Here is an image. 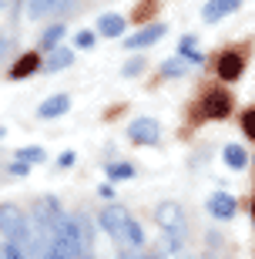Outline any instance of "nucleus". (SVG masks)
<instances>
[{
  "mask_svg": "<svg viewBox=\"0 0 255 259\" xmlns=\"http://www.w3.org/2000/svg\"><path fill=\"white\" fill-rule=\"evenodd\" d=\"M155 7H158V0H141V7L134 10L131 17H134V20H144V17H148V14L155 10Z\"/></svg>",
  "mask_w": 255,
  "mask_h": 259,
  "instance_id": "nucleus-24",
  "label": "nucleus"
},
{
  "mask_svg": "<svg viewBox=\"0 0 255 259\" xmlns=\"http://www.w3.org/2000/svg\"><path fill=\"white\" fill-rule=\"evenodd\" d=\"M67 108H71V98H67V95H54V98H47V101H40L37 115L40 118H61Z\"/></svg>",
  "mask_w": 255,
  "mask_h": 259,
  "instance_id": "nucleus-10",
  "label": "nucleus"
},
{
  "mask_svg": "<svg viewBox=\"0 0 255 259\" xmlns=\"http://www.w3.org/2000/svg\"><path fill=\"white\" fill-rule=\"evenodd\" d=\"M225 165L228 168H232V172H242V168H245L248 165V155H245V148H242V145H225Z\"/></svg>",
  "mask_w": 255,
  "mask_h": 259,
  "instance_id": "nucleus-15",
  "label": "nucleus"
},
{
  "mask_svg": "<svg viewBox=\"0 0 255 259\" xmlns=\"http://www.w3.org/2000/svg\"><path fill=\"white\" fill-rule=\"evenodd\" d=\"M252 222H255V199H252Z\"/></svg>",
  "mask_w": 255,
  "mask_h": 259,
  "instance_id": "nucleus-30",
  "label": "nucleus"
},
{
  "mask_svg": "<svg viewBox=\"0 0 255 259\" xmlns=\"http://www.w3.org/2000/svg\"><path fill=\"white\" fill-rule=\"evenodd\" d=\"M17 158H20V162H44L47 152H44V148H20Z\"/></svg>",
  "mask_w": 255,
  "mask_h": 259,
  "instance_id": "nucleus-22",
  "label": "nucleus"
},
{
  "mask_svg": "<svg viewBox=\"0 0 255 259\" xmlns=\"http://www.w3.org/2000/svg\"><path fill=\"white\" fill-rule=\"evenodd\" d=\"M141 71H144V61H141V58H134L131 64H124V67H121V74H124V77H134V74H141Z\"/></svg>",
  "mask_w": 255,
  "mask_h": 259,
  "instance_id": "nucleus-25",
  "label": "nucleus"
},
{
  "mask_svg": "<svg viewBox=\"0 0 255 259\" xmlns=\"http://www.w3.org/2000/svg\"><path fill=\"white\" fill-rule=\"evenodd\" d=\"M7 172H10V175H27V172H30V165H27V162H20V158H17V162L10 165Z\"/></svg>",
  "mask_w": 255,
  "mask_h": 259,
  "instance_id": "nucleus-26",
  "label": "nucleus"
},
{
  "mask_svg": "<svg viewBox=\"0 0 255 259\" xmlns=\"http://www.w3.org/2000/svg\"><path fill=\"white\" fill-rule=\"evenodd\" d=\"M77 226H81V259H94V229L87 215H77Z\"/></svg>",
  "mask_w": 255,
  "mask_h": 259,
  "instance_id": "nucleus-13",
  "label": "nucleus"
},
{
  "mask_svg": "<svg viewBox=\"0 0 255 259\" xmlns=\"http://www.w3.org/2000/svg\"><path fill=\"white\" fill-rule=\"evenodd\" d=\"M40 67V54H20V61L10 67V81H20V77H30Z\"/></svg>",
  "mask_w": 255,
  "mask_h": 259,
  "instance_id": "nucleus-11",
  "label": "nucleus"
},
{
  "mask_svg": "<svg viewBox=\"0 0 255 259\" xmlns=\"http://www.w3.org/2000/svg\"><path fill=\"white\" fill-rule=\"evenodd\" d=\"M4 259H30V252L20 246V242H10L4 239Z\"/></svg>",
  "mask_w": 255,
  "mask_h": 259,
  "instance_id": "nucleus-19",
  "label": "nucleus"
},
{
  "mask_svg": "<svg viewBox=\"0 0 255 259\" xmlns=\"http://www.w3.org/2000/svg\"><path fill=\"white\" fill-rule=\"evenodd\" d=\"M235 209H238V202L232 199L228 192H215L212 199H208V212H212V219L228 222V219H235Z\"/></svg>",
  "mask_w": 255,
  "mask_h": 259,
  "instance_id": "nucleus-7",
  "label": "nucleus"
},
{
  "mask_svg": "<svg viewBox=\"0 0 255 259\" xmlns=\"http://www.w3.org/2000/svg\"><path fill=\"white\" fill-rule=\"evenodd\" d=\"M238 7H242V0H208L205 7H201V20H205V24H215V20L235 14Z\"/></svg>",
  "mask_w": 255,
  "mask_h": 259,
  "instance_id": "nucleus-8",
  "label": "nucleus"
},
{
  "mask_svg": "<svg viewBox=\"0 0 255 259\" xmlns=\"http://www.w3.org/2000/svg\"><path fill=\"white\" fill-rule=\"evenodd\" d=\"M155 222L168 232V249L178 252L181 249V236H185V212L178 202H161L155 209Z\"/></svg>",
  "mask_w": 255,
  "mask_h": 259,
  "instance_id": "nucleus-1",
  "label": "nucleus"
},
{
  "mask_svg": "<svg viewBox=\"0 0 255 259\" xmlns=\"http://www.w3.org/2000/svg\"><path fill=\"white\" fill-rule=\"evenodd\" d=\"M242 132H245L248 138H255V108H248L245 115H242Z\"/></svg>",
  "mask_w": 255,
  "mask_h": 259,
  "instance_id": "nucleus-23",
  "label": "nucleus"
},
{
  "mask_svg": "<svg viewBox=\"0 0 255 259\" xmlns=\"http://www.w3.org/2000/svg\"><path fill=\"white\" fill-rule=\"evenodd\" d=\"M64 24H54V27L44 30V37H40V48H47V51H57V44H61V37H64Z\"/></svg>",
  "mask_w": 255,
  "mask_h": 259,
  "instance_id": "nucleus-17",
  "label": "nucleus"
},
{
  "mask_svg": "<svg viewBox=\"0 0 255 259\" xmlns=\"http://www.w3.org/2000/svg\"><path fill=\"white\" fill-rule=\"evenodd\" d=\"M128 246H131V249H138V246H144V232H141V226H138V222H128Z\"/></svg>",
  "mask_w": 255,
  "mask_h": 259,
  "instance_id": "nucleus-20",
  "label": "nucleus"
},
{
  "mask_svg": "<svg viewBox=\"0 0 255 259\" xmlns=\"http://www.w3.org/2000/svg\"><path fill=\"white\" fill-rule=\"evenodd\" d=\"M121 259H151V256H128V252H121Z\"/></svg>",
  "mask_w": 255,
  "mask_h": 259,
  "instance_id": "nucleus-29",
  "label": "nucleus"
},
{
  "mask_svg": "<svg viewBox=\"0 0 255 259\" xmlns=\"http://www.w3.org/2000/svg\"><path fill=\"white\" fill-rule=\"evenodd\" d=\"M242 71H245V54L238 48L218 54V77L222 81H235V77H242Z\"/></svg>",
  "mask_w": 255,
  "mask_h": 259,
  "instance_id": "nucleus-6",
  "label": "nucleus"
},
{
  "mask_svg": "<svg viewBox=\"0 0 255 259\" xmlns=\"http://www.w3.org/2000/svg\"><path fill=\"white\" fill-rule=\"evenodd\" d=\"M158 135H161V128H158L155 118H134L131 125H128V138H131L134 145H155Z\"/></svg>",
  "mask_w": 255,
  "mask_h": 259,
  "instance_id": "nucleus-5",
  "label": "nucleus"
},
{
  "mask_svg": "<svg viewBox=\"0 0 255 259\" xmlns=\"http://www.w3.org/2000/svg\"><path fill=\"white\" fill-rule=\"evenodd\" d=\"M10 4H14V0H4V7H7V10H10Z\"/></svg>",
  "mask_w": 255,
  "mask_h": 259,
  "instance_id": "nucleus-31",
  "label": "nucleus"
},
{
  "mask_svg": "<svg viewBox=\"0 0 255 259\" xmlns=\"http://www.w3.org/2000/svg\"><path fill=\"white\" fill-rule=\"evenodd\" d=\"M74 64V51H67V48H57L50 51V58H47V71H64V67Z\"/></svg>",
  "mask_w": 255,
  "mask_h": 259,
  "instance_id": "nucleus-16",
  "label": "nucleus"
},
{
  "mask_svg": "<svg viewBox=\"0 0 255 259\" xmlns=\"http://www.w3.org/2000/svg\"><path fill=\"white\" fill-rule=\"evenodd\" d=\"M185 64H188L185 58H171V61L161 64V74H165V77H178V74H185Z\"/></svg>",
  "mask_w": 255,
  "mask_h": 259,
  "instance_id": "nucleus-18",
  "label": "nucleus"
},
{
  "mask_svg": "<svg viewBox=\"0 0 255 259\" xmlns=\"http://www.w3.org/2000/svg\"><path fill=\"white\" fill-rule=\"evenodd\" d=\"M128 222H131V215H128V209H121V205H108V209H101V215H97V226H101L114 242H121V246H128Z\"/></svg>",
  "mask_w": 255,
  "mask_h": 259,
  "instance_id": "nucleus-3",
  "label": "nucleus"
},
{
  "mask_svg": "<svg viewBox=\"0 0 255 259\" xmlns=\"http://www.w3.org/2000/svg\"><path fill=\"white\" fill-rule=\"evenodd\" d=\"M201 111H205V118H215V121L228 118V111H232V98H228V91H222V88L208 91L205 101H201Z\"/></svg>",
  "mask_w": 255,
  "mask_h": 259,
  "instance_id": "nucleus-4",
  "label": "nucleus"
},
{
  "mask_svg": "<svg viewBox=\"0 0 255 259\" xmlns=\"http://www.w3.org/2000/svg\"><path fill=\"white\" fill-rule=\"evenodd\" d=\"M91 44H94V34H91V30L77 34V48H91Z\"/></svg>",
  "mask_w": 255,
  "mask_h": 259,
  "instance_id": "nucleus-28",
  "label": "nucleus"
},
{
  "mask_svg": "<svg viewBox=\"0 0 255 259\" xmlns=\"http://www.w3.org/2000/svg\"><path fill=\"white\" fill-rule=\"evenodd\" d=\"M165 30H168L165 24H148L144 30H138V34H131V37H128V48H131V51L148 48V44H155V40L165 37Z\"/></svg>",
  "mask_w": 255,
  "mask_h": 259,
  "instance_id": "nucleus-9",
  "label": "nucleus"
},
{
  "mask_svg": "<svg viewBox=\"0 0 255 259\" xmlns=\"http://www.w3.org/2000/svg\"><path fill=\"white\" fill-rule=\"evenodd\" d=\"M108 175H111V179H131V175H134V165L114 162V165H108Z\"/></svg>",
  "mask_w": 255,
  "mask_h": 259,
  "instance_id": "nucleus-21",
  "label": "nucleus"
},
{
  "mask_svg": "<svg viewBox=\"0 0 255 259\" xmlns=\"http://www.w3.org/2000/svg\"><path fill=\"white\" fill-rule=\"evenodd\" d=\"M67 4H71V0H30L27 14L34 20H40L44 14H50V10H67Z\"/></svg>",
  "mask_w": 255,
  "mask_h": 259,
  "instance_id": "nucleus-14",
  "label": "nucleus"
},
{
  "mask_svg": "<svg viewBox=\"0 0 255 259\" xmlns=\"http://www.w3.org/2000/svg\"><path fill=\"white\" fill-rule=\"evenodd\" d=\"M64 212H61V202L57 199H37L34 202V229L37 232H44L47 239H54L57 232H61V226H64Z\"/></svg>",
  "mask_w": 255,
  "mask_h": 259,
  "instance_id": "nucleus-2",
  "label": "nucleus"
},
{
  "mask_svg": "<svg viewBox=\"0 0 255 259\" xmlns=\"http://www.w3.org/2000/svg\"><path fill=\"white\" fill-rule=\"evenodd\" d=\"M74 162H77V155H74V152H64L61 158H57V165H61V168H71Z\"/></svg>",
  "mask_w": 255,
  "mask_h": 259,
  "instance_id": "nucleus-27",
  "label": "nucleus"
},
{
  "mask_svg": "<svg viewBox=\"0 0 255 259\" xmlns=\"http://www.w3.org/2000/svg\"><path fill=\"white\" fill-rule=\"evenodd\" d=\"M97 30H101L104 37H121L124 34V17L121 14H101V17H97Z\"/></svg>",
  "mask_w": 255,
  "mask_h": 259,
  "instance_id": "nucleus-12",
  "label": "nucleus"
}]
</instances>
